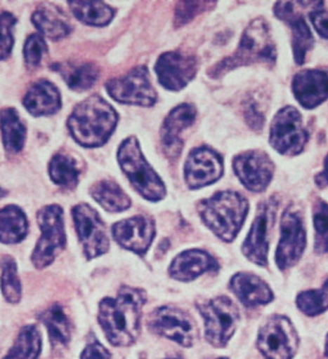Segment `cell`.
Wrapping results in <instances>:
<instances>
[{
  "instance_id": "45",
  "label": "cell",
  "mask_w": 328,
  "mask_h": 359,
  "mask_svg": "<svg viewBox=\"0 0 328 359\" xmlns=\"http://www.w3.org/2000/svg\"><path fill=\"white\" fill-rule=\"evenodd\" d=\"M324 359H328V335L327 340H326V351H324Z\"/></svg>"
},
{
  "instance_id": "38",
  "label": "cell",
  "mask_w": 328,
  "mask_h": 359,
  "mask_svg": "<svg viewBox=\"0 0 328 359\" xmlns=\"http://www.w3.org/2000/svg\"><path fill=\"white\" fill-rule=\"evenodd\" d=\"M48 51L46 41L39 34L28 36L23 48V57L28 68H37L42 60V56Z\"/></svg>"
},
{
  "instance_id": "26",
  "label": "cell",
  "mask_w": 328,
  "mask_h": 359,
  "mask_svg": "<svg viewBox=\"0 0 328 359\" xmlns=\"http://www.w3.org/2000/svg\"><path fill=\"white\" fill-rule=\"evenodd\" d=\"M59 73L70 90L84 92L98 82L100 69L93 62H60L51 67Z\"/></svg>"
},
{
  "instance_id": "43",
  "label": "cell",
  "mask_w": 328,
  "mask_h": 359,
  "mask_svg": "<svg viewBox=\"0 0 328 359\" xmlns=\"http://www.w3.org/2000/svg\"><path fill=\"white\" fill-rule=\"evenodd\" d=\"M317 182L321 187L328 185V154L326 159H324V168H323V171L317 176Z\"/></svg>"
},
{
  "instance_id": "11",
  "label": "cell",
  "mask_w": 328,
  "mask_h": 359,
  "mask_svg": "<svg viewBox=\"0 0 328 359\" xmlns=\"http://www.w3.org/2000/svg\"><path fill=\"white\" fill-rule=\"evenodd\" d=\"M277 209V201L275 198L270 201H262L257 209V215L251 223V229L242 246L243 255L258 266H267L268 248L270 241L268 236L275 223Z\"/></svg>"
},
{
  "instance_id": "18",
  "label": "cell",
  "mask_w": 328,
  "mask_h": 359,
  "mask_svg": "<svg viewBox=\"0 0 328 359\" xmlns=\"http://www.w3.org/2000/svg\"><path fill=\"white\" fill-rule=\"evenodd\" d=\"M112 235L123 249L143 256L150 249L156 235L155 222L145 215H136L117 222L112 226Z\"/></svg>"
},
{
  "instance_id": "13",
  "label": "cell",
  "mask_w": 328,
  "mask_h": 359,
  "mask_svg": "<svg viewBox=\"0 0 328 359\" xmlns=\"http://www.w3.org/2000/svg\"><path fill=\"white\" fill-rule=\"evenodd\" d=\"M72 215L86 257L95 259L106 254L110 242L105 224L98 212L88 204L82 203L72 209Z\"/></svg>"
},
{
  "instance_id": "28",
  "label": "cell",
  "mask_w": 328,
  "mask_h": 359,
  "mask_svg": "<svg viewBox=\"0 0 328 359\" xmlns=\"http://www.w3.org/2000/svg\"><path fill=\"white\" fill-rule=\"evenodd\" d=\"M90 194L95 201L107 212H124L132 205L124 190L112 180H101L92 185Z\"/></svg>"
},
{
  "instance_id": "30",
  "label": "cell",
  "mask_w": 328,
  "mask_h": 359,
  "mask_svg": "<svg viewBox=\"0 0 328 359\" xmlns=\"http://www.w3.org/2000/svg\"><path fill=\"white\" fill-rule=\"evenodd\" d=\"M70 4L72 13L78 21L93 27H104L114 18L115 11L104 1H76L72 0Z\"/></svg>"
},
{
  "instance_id": "24",
  "label": "cell",
  "mask_w": 328,
  "mask_h": 359,
  "mask_svg": "<svg viewBox=\"0 0 328 359\" xmlns=\"http://www.w3.org/2000/svg\"><path fill=\"white\" fill-rule=\"evenodd\" d=\"M23 106L32 116L53 115L62 107L60 92L55 84L46 79L37 81L28 88Z\"/></svg>"
},
{
  "instance_id": "19",
  "label": "cell",
  "mask_w": 328,
  "mask_h": 359,
  "mask_svg": "<svg viewBox=\"0 0 328 359\" xmlns=\"http://www.w3.org/2000/svg\"><path fill=\"white\" fill-rule=\"evenodd\" d=\"M197 110L193 104H182L170 111L161 126V145L169 158H179L183 151L182 133L196 121Z\"/></svg>"
},
{
  "instance_id": "27",
  "label": "cell",
  "mask_w": 328,
  "mask_h": 359,
  "mask_svg": "<svg viewBox=\"0 0 328 359\" xmlns=\"http://www.w3.org/2000/svg\"><path fill=\"white\" fill-rule=\"evenodd\" d=\"M0 130L6 151L12 154L21 152L26 142L27 129L13 107L0 111Z\"/></svg>"
},
{
  "instance_id": "31",
  "label": "cell",
  "mask_w": 328,
  "mask_h": 359,
  "mask_svg": "<svg viewBox=\"0 0 328 359\" xmlns=\"http://www.w3.org/2000/svg\"><path fill=\"white\" fill-rule=\"evenodd\" d=\"M81 170L78 166L77 159L73 158L65 153H56L50 159L49 176L51 181L58 187L73 190L79 182Z\"/></svg>"
},
{
  "instance_id": "5",
  "label": "cell",
  "mask_w": 328,
  "mask_h": 359,
  "mask_svg": "<svg viewBox=\"0 0 328 359\" xmlns=\"http://www.w3.org/2000/svg\"><path fill=\"white\" fill-rule=\"evenodd\" d=\"M118 162L122 171L143 199L159 201L166 196L165 184L148 165L136 137L123 140L118 149Z\"/></svg>"
},
{
  "instance_id": "40",
  "label": "cell",
  "mask_w": 328,
  "mask_h": 359,
  "mask_svg": "<svg viewBox=\"0 0 328 359\" xmlns=\"http://www.w3.org/2000/svg\"><path fill=\"white\" fill-rule=\"evenodd\" d=\"M244 118L253 130H261L265 124V114L257 101L248 100L244 104Z\"/></svg>"
},
{
  "instance_id": "44",
  "label": "cell",
  "mask_w": 328,
  "mask_h": 359,
  "mask_svg": "<svg viewBox=\"0 0 328 359\" xmlns=\"http://www.w3.org/2000/svg\"><path fill=\"white\" fill-rule=\"evenodd\" d=\"M6 195H7V191L3 187H0V199H3Z\"/></svg>"
},
{
  "instance_id": "47",
  "label": "cell",
  "mask_w": 328,
  "mask_h": 359,
  "mask_svg": "<svg viewBox=\"0 0 328 359\" xmlns=\"http://www.w3.org/2000/svg\"><path fill=\"white\" fill-rule=\"evenodd\" d=\"M218 359H229V358H218Z\"/></svg>"
},
{
  "instance_id": "29",
  "label": "cell",
  "mask_w": 328,
  "mask_h": 359,
  "mask_svg": "<svg viewBox=\"0 0 328 359\" xmlns=\"http://www.w3.org/2000/svg\"><path fill=\"white\" fill-rule=\"evenodd\" d=\"M27 233L28 221L21 208L8 205L0 209V242L18 243Z\"/></svg>"
},
{
  "instance_id": "21",
  "label": "cell",
  "mask_w": 328,
  "mask_h": 359,
  "mask_svg": "<svg viewBox=\"0 0 328 359\" xmlns=\"http://www.w3.org/2000/svg\"><path fill=\"white\" fill-rule=\"evenodd\" d=\"M291 90L304 109H315L328 100V74L320 69L301 70L294 76Z\"/></svg>"
},
{
  "instance_id": "1",
  "label": "cell",
  "mask_w": 328,
  "mask_h": 359,
  "mask_svg": "<svg viewBox=\"0 0 328 359\" xmlns=\"http://www.w3.org/2000/svg\"><path fill=\"white\" fill-rule=\"evenodd\" d=\"M146 293L138 288L123 287L117 298H104L98 306V324L115 346H132L140 337L142 307Z\"/></svg>"
},
{
  "instance_id": "20",
  "label": "cell",
  "mask_w": 328,
  "mask_h": 359,
  "mask_svg": "<svg viewBox=\"0 0 328 359\" xmlns=\"http://www.w3.org/2000/svg\"><path fill=\"white\" fill-rule=\"evenodd\" d=\"M275 15L287 22L291 28V45H293L294 59L296 64L306 62L308 51L315 45V37L308 26L304 17L295 11L294 1H277L273 7Z\"/></svg>"
},
{
  "instance_id": "25",
  "label": "cell",
  "mask_w": 328,
  "mask_h": 359,
  "mask_svg": "<svg viewBox=\"0 0 328 359\" xmlns=\"http://www.w3.org/2000/svg\"><path fill=\"white\" fill-rule=\"evenodd\" d=\"M31 20L41 36L54 41L62 40L72 32V26L67 15L53 4L37 8Z\"/></svg>"
},
{
  "instance_id": "32",
  "label": "cell",
  "mask_w": 328,
  "mask_h": 359,
  "mask_svg": "<svg viewBox=\"0 0 328 359\" xmlns=\"http://www.w3.org/2000/svg\"><path fill=\"white\" fill-rule=\"evenodd\" d=\"M41 321L49 332L50 341L53 346H67L72 337V325L70 318L60 304L51 306L49 310L41 315Z\"/></svg>"
},
{
  "instance_id": "22",
  "label": "cell",
  "mask_w": 328,
  "mask_h": 359,
  "mask_svg": "<svg viewBox=\"0 0 328 359\" xmlns=\"http://www.w3.org/2000/svg\"><path fill=\"white\" fill-rule=\"evenodd\" d=\"M220 265L207 251L192 249L184 251L175 257L169 268V274L181 282H192L209 271H217Z\"/></svg>"
},
{
  "instance_id": "12",
  "label": "cell",
  "mask_w": 328,
  "mask_h": 359,
  "mask_svg": "<svg viewBox=\"0 0 328 359\" xmlns=\"http://www.w3.org/2000/svg\"><path fill=\"white\" fill-rule=\"evenodd\" d=\"M279 246L276 251V264L280 270L293 268L301 260L307 246V232L298 212L287 208L281 217Z\"/></svg>"
},
{
  "instance_id": "9",
  "label": "cell",
  "mask_w": 328,
  "mask_h": 359,
  "mask_svg": "<svg viewBox=\"0 0 328 359\" xmlns=\"http://www.w3.org/2000/svg\"><path fill=\"white\" fill-rule=\"evenodd\" d=\"M257 346L265 359H293L299 337L289 318L275 315L261 327Z\"/></svg>"
},
{
  "instance_id": "6",
  "label": "cell",
  "mask_w": 328,
  "mask_h": 359,
  "mask_svg": "<svg viewBox=\"0 0 328 359\" xmlns=\"http://www.w3.org/2000/svg\"><path fill=\"white\" fill-rule=\"evenodd\" d=\"M197 307L204 320L206 340L216 348L226 346L240 321L237 304L230 298L221 296L197 302Z\"/></svg>"
},
{
  "instance_id": "36",
  "label": "cell",
  "mask_w": 328,
  "mask_h": 359,
  "mask_svg": "<svg viewBox=\"0 0 328 359\" xmlns=\"http://www.w3.org/2000/svg\"><path fill=\"white\" fill-rule=\"evenodd\" d=\"M315 249L318 254L328 252V203L318 201L313 209Z\"/></svg>"
},
{
  "instance_id": "14",
  "label": "cell",
  "mask_w": 328,
  "mask_h": 359,
  "mask_svg": "<svg viewBox=\"0 0 328 359\" xmlns=\"http://www.w3.org/2000/svg\"><path fill=\"white\" fill-rule=\"evenodd\" d=\"M152 332L189 348L198 338L196 324L187 312L174 307H160L155 310L148 321Z\"/></svg>"
},
{
  "instance_id": "42",
  "label": "cell",
  "mask_w": 328,
  "mask_h": 359,
  "mask_svg": "<svg viewBox=\"0 0 328 359\" xmlns=\"http://www.w3.org/2000/svg\"><path fill=\"white\" fill-rule=\"evenodd\" d=\"M81 359H112L110 353L98 343L96 339L91 340L81 354Z\"/></svg>"
},
{
  "instance_id": "8",
  "label": "cell",
  "mask_w": 328,
  "mask_h": 359,
  "mask_svg": "<svg viewBox=\"0 0 328 359\" xmlns=\"http://www.w3.org/2000/svg\"><path fill=\"white\" fill-rule=\"evenodd\" d=\"M308 142L307 129L301 112L294 106H285L276 114L270 126V144L284 156L301 154Z\"/></svg>"
},
{
  "instance_id": "4",
  "label": "cell",
  "mask_w": 328,
  "mask_h": 359,
  "mask_svg": "<svg viewBox=\"0 0 328 359\" xmlns=\"http://www.w3.org/2000/svg\"><path fill=\"white\" fill-rule=\"evenodd\" d=\"M276 48L271 36V28L263 18H257L245 28L237 51L228 59L212 68L211 76L218 78L223 73L235 69L237 67L265 62L273 65L276 62Z\"/></svg>"
},
{
  "instance_id": "35",
  "label": "cell",
  "mask_w": 328,
  "mask_h": 359,
  "mask_svg": "<svg viewBox=\"0 0 328 359\" xmlns=\"http://www.w3.org/2000/svg\"><path fill=\"white\" fill-rule=\"evenodd\" d=\"M1 292L3 296L11 304H17L21 299V282L17 273V264L12 257H7L3 263V273H1Z\"/></svg>"
},
{
  "instance_id": "3",
  "label": "cell",
  "mask_w": 328,
  "mask_h": 359,
  "mask_svg": "<svg viewBox=\"0 0 328 359\" xmlns=\"http://www.w3.org/2000/svg\"><path fill=\"white\" fill-rule=\"evenodd\" d=\"M203 223L225 242H232L244 224L249 203L242 194L225 190L197 204Z\"/></svg>"
},
{
  "instance_id": "41",
  "label": "cell",
  "mask_w": 328,
  "mask_h": 359,
  "mask_svg": "<svg viewBox=\"0 0 328 359\" xmlns=\"http://www.w3.org/2000/svg\"><path fill=\"white\" fill-rule=\"evenodd\" d=\"M309 20L315 26V31L322 39L328 40V12L321 11L320 8L309 13Z\"/></svg>"
},
{
  "instance_id": "39",
  "label": "cell",
  "mask_w": 328,
  "mask_h": 359,
  "mask_svg": "<svg viewBox=\"0 0 328 359\" xmlns=\"http://www.w3.org/2000/svg\"><path fill=\"white\" fill-rule=\"evenodd\" d=\"M215 1H179L175 9V26L181 27L192 21L197 14L204 12Z\"/></svg>"
},
{
  "instance_id": "46",
  "label": "cell",
  "mask_w": 328,
  "mask_h": 359,
  "mask_svg": "<svg viewBox=\"0 0 328 359\" xmlns=\"http://www.w3.org/2000/svg\"><path fill=\"white\" fill-rule=\"evenodd\" d=\"M166 359H182L181 357H175V358H166Z\"/></svg>"
},
{
  "instance_id": "23",
  "label": "cell",
  "mask_w": 328,
  "mask_h": 359,
  "mask_svg": "<svg viewBox=\"0 0 328 359\" xmlns=\"http://www.w3.org/2000/svg\"><path fill=\"white\" fill-rule=\"evenodd\" d=\"M229 288L245 307L254 309L265 306L273 301V293L270 285L262 278L251 273H237L231 278Z\"/></svg>"
},
{
  "instance_id": "34",
  "label": "cell",
  "mask_w": 328,
  "mask_h": 359,
  "mask_svg": "<svg viewBox=\"0 0 328 359\" xmlns=\"http://www.w3.org/2000/svg\"><path fill=\"white\" fill-rule=\"evenodd\" d=\"M296 306L307 316H318L328 310V279L321 290H304L296 298Z\"/></svg>"
},
{
  "instance_id": "17",
  "label": "cell",
  "mask_w": 328,
  "mask_h": 359,
  "mask_svg": "<svg viewBox=\"0 0 328 359\" xmlns=\"http://www.w3.org/2000/svg\"><path fill=\"white\" fill-rule=\"evenodd\" d=\"M159 83L169 90H181L188 86L198 72L195 55L182 51H169L160 55L155 65Z\"/></svg>"
},
{
  "instance_id": "33",
  "label": "cell",
  "mask_w": 328,
  "mask_h": 359,
  "mask_svg": "<svg viewBox=\"0 0 328 359\" xmlns=\"http://www.w3.org/2000/svg\"><path fill=\"white\" fill-rule=\"evenodd\" d=\"M41 352V338L37 327L28 325L22 329L14 346L4 359H39Z\"/></svg>"
},
{
  "instance_id": "7",
  "label": "cell",
  "mask_w": 328,
  "mask_h": 359,
  "mask_svg": "<svg viewBox=\"0 0 328 359\" xmlns=\"http://www.w3.org/2000/svg\"><path fill=\"white\" fill-rule=\"evenodd\" d=\"M37 223L41 229V237L37 241L35 251L31 256L37 269L49 266L56 255L65 248L63 209L56 204L46 205L37 212Z\"/></svg>"
},
{
  "instance_id": "10",
  "label": "cell",
  "mask_w": 328,
  "mask_h": 359,
  "mask_svg": "<svg viewBox=\"0 0 328 359\" xmlns=\"http://www.w3.org/2000/svg\"><path fill=\"white\" fill-rule=\"evenodd\" d=\"M105 87L106 92L119 104L151 107L157 101V93L145 65L134 68L126 76L114 78Z\"/></svg>"
},
{
  "instance_id": "37",
  "label": "cell",
  "mask_w": 328,
  "mask_h": 359,
  "mask_svg": "<svg viewBox=\"0 0 328 359\" xmlns=\"http://www.w3.org/2000/svg\"><path fill=\"white\" fill-rule=\"evenodd\" d=\"M17 18L9 12L0 13V60L11 55L14 45L13 28Z\"/></svg>"
},
{
  "instance_id": "16",
  "label": "cell",
  "mask_w": 328,
  "mask_h": 359,
  "mask_svg": "<svg viewBox=\"0 0 328 359\" xmlns=\"http://www.w3.org/2000/svg\"><path fill=\"white\" fill-rule=\"evenodd\" d=\"M223 173V157L210 147H197L189 153L184 177L189 189L197 190L215 184Z\"/></svg>"
},
{
  "instance_id": "2",
  "label": "cell",
  "mask_w": 328,
  "mask_h": 359,
  "mask_svg": "<svg viewBox=\"0 0 328 359\" xmlns=\"http://www.w3.org/2000/svg\"><path fill=\"white\" fill-rule=\"evenodd\" d=\"M118 112L106 100L92 95L72 111L67 125L72 138L84 148L105 144L118 124Z\"/></svg>"
},
{
  "instance_id": "15",
  "label": "cell",
  "mask_w": 328,
  "mask_h": 359,
  "mask_svg": "<svg viewBox=\"0 0 328 359\" xmlns=\"http://www.w3.org/2000/svg\"><path fill=\"white\" fill-rule=\"evenodd\" d=\"M232 168L239 181L253 193H263L273 181L275 165L268 154L258 149L237 154Z\"/></svg>"
}]
</instances>
